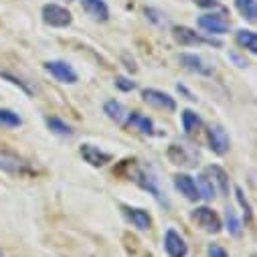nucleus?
Returning <instances> with one entry per match:
<instances>
[{
	"mask_svg": "<svg viewBox=\"0 0 257 257\" xmlns=\"http://www.w3.org/2000/svg\"><path fill=\"white\" fill-rule=\"evenodd\" d=\"M190 219L195 221L199 227H203L207 233H213V235H217L221 231V227H223L219 215L209 207H197L195 211L190 213Z\"/></svg>",
	"mask_w": 257,
	"mask_h": 257,
	"instance_id": "f257e3e1",
	"label": "nucleus"
},
{
	"mask_svg": "<svg viewBox=\"0 0 257 257\" xmlns=\"http://www.w3.org/2000/svg\"><path fill=\"white\" fill-rule=\"evenodd\" d=\"M43 21L45 25L49 27H57V29H63V27H69L73 17L71 13L65 9V7H59V5H45L43 7Z\"/></svg>",
	"mask_w": 257,
	"mask_h": 257,
	"instance_id": "f03ea898",
	"label": "nucleus"
},
{
	"mask_svg": "<svg viewBox=\"0 0 257 257\" xmlns=\"http://www.w3.org/2000/svg\"><path fill=\"white\" fill-rule=\"evenodd\" d=\"M132 180H136L142 188H146L150 195L160 203V205H168V201H166V197L162 195V190H160V186H158V178L150 172V170H144V168H138L136 172H134V178Z\"/></svg>",
	"mask_w": 257,
	"mask_h": 257,
	"instance_id": "7ed1b4c3",
	"label": "nucleus"
},
{
	"mask_svg": "<svg viewBox=\"0 0 257 257\" xmlns=\"http://www.w3.org/2000/svg\"><path fill=\"white\" fill-rule=\"evenodd\" d=\"M45 69H47V73H51L61 83H77L75 69L65 61H49V63H45Z\"/></svg>",
	"mask_w": 257,
	"mask_h": 257,
	"instance_id": "20e7f679",
	"label": "nucleus"
},
{
	"mask_svg": "<svg viewBox=\"0 0 257 257\" xmlns=\"http://www.w3.org/2000/svg\"><path fill=\"white\" fill-rule=\"evenodd\" d=\"M172 35H174V41H176L178 45H182V47H190V45H215V47H221L219 41L201 37V35H197L195 31H190V29H186V27H176V29L172 31Z\"/></svg>",
	"mask_w": 257,
	"mask_h": 257,
	"instance_id": "39448f33",
	"label": "nucleus"
},
{
	"mask_svg": "<svg viewBox=\"0 0 257 257\" xmlns=\"http://www.w3.org/2000/svg\"><path fill=\"white\" fill-rule=\"evenodd\" d=\"M142 97L148 105L152 107H158V109H166V111H176V101L172 95L164 93V91H158V89H144L142 91Z\"/></svg>",
	"mask_w": 257,
	"mask_h": 257,
	"instance_id": "423d86ee",
	"label": "nucleus"
},
{
	"mask_svg": "<svg viewBox=\"0 0 257 257\" xmlns=\"http://www.w3.org/2000/svg\"><path fill=\"white\" fill-rule=\"evenodd\" d=\"M164 249L168 253V257H186L188 253V245L184 241V237L174 231V229H168L166 235H164Z\"/></svg>",
	"mask_w": 257,
	"mask_h": 257,
	"instance_id": "0eeeda50",
	"label": "nucleus"
},
{
	"mask_svg": "<svg viewBox=\"0 0 257 257\" xmlns=\"http://www.w3.org/2000/svg\"><path fill=\"white\" fill-rule=\"evenodd\" d=\"M207 138H209V148H211L215 154L223 156V154L229 152L231 142H229L227 132L223 130L221 125H211V127H209V132H207Z\"/></svg>",
	"mask_w": 257,
	"mask_h": 257,
	"instance_id": "6e6552de",
	"label": "nucleus"
},
{
	"mask_svg": "<svg viewBox=\"0 0 257 257\" xmlns=\"http://www.w3.org/2000/svg\"><path fill=\"white\" fill-rule=\"evenodd\" d=\"M79 154H81V158H83L87 164H91V166H95V168L105 166V164L111 160V154L103 152L101 148H97V146H93V144H83V146L79 148Z\"/></svg>",
	"mask_w": 257,
	"mask_h": 257,
	"instance_id": "1a4fd4ad",
	"label": "nucleus"
},
{
	"mask_svg": "<svg viewBox=\"0 0 257 257\" xmlns=\"http://www.w3.org/2000/svg\"><path fill=\"white\" fill-rule=\"evenodd\" d=\"M197 25L211 35H225L229 31V23L221 15H203V17H199Z\"/></svg>",
	"mask_w": 257,
	"mask_h": 257,
	"instance_id": "9d476101",
	"label": "nucleus"
},
{
	"mask_svg": "<svg viewBox=\"0 0 257 257\" xmlns=\"http://www.w3.org/2000/svg\"><path fill=\"white\" fill-rule=\"evenodd\" d=\"M180 61H182V65H184L188 71H192V73H197V75H205V77L213 75V65L205 63L199 55L184 53V55H180Z\"/></svg>",
	"mask_w": 257,
	"mask_h": 257,
	"instance_id": "9b49d317",
	"label": "nucleus"
},
{
	"mask_svg": "<svg viewBox=\"0 0 257 257\" xmlns=\"http://www.w3.org/2000/svg\"><path fill=\"white\" fill-rule=\"evenodd\" d=\"M0 170L11 172V174H23L29 170V166L23 158H19L13 152H0Z\"/></svg>",
	"mask_w": 257,
	"mask_h": 257,
	"instance_id": "f8f14e48",
	"label": "nucleus"
},
{
	"mask_svg": "<svg viewBox=\"0 0 257 257\" xmlns=\"http://www.w3.org/2000/svg\"><path fill=\"white\" fill-rule=\"evenodd\" d=\"M121 209H123L125 219L130 221L136 229H140V231H148V229H150L152 219H150L148 211H144V209H134V207H125V205H123Z\"/></svg>",
	"mask_w": 257,
	"mask_h": 257,
	"instance_id": "ddd939ff",
	"label": "nucleus"
},
{
	"mask_svg": "<svg viewBox=\"0 0 257 257\" xmlns=\"http://www.w3.org/2000/svg\"><path fill=\"white\" fill-rule=\"evenodd\" d=\"M81 9L93 19V21H99V23H105L109 19V9L103 0H81Z\"/></svg>",
	"mask_w": 257,
	"mask_h": 257,
	"instance_id": "4468645a",
	"label": "nucleus"
},
{
	"mask_svg": "<svg viewBox=\"0 0 257 257\" xmlns=\"http://www.w3.org/2000/svg\"><path fill=\"white\" fill-rule=\"evenodd\" d=\"M174 186H176V190H180V195H184L188 201H197L199 199V190H197V184H195V180H192V176L176 174L174 176Z\"/></svg>",
	"mask_w": 257,
	"mask_h": 257,
	"instance_id": "2eb2a0df",
	"label": "nucleus"
},
{
	"mask_svg": "<svg viewBox=\"0 0 257 257\" xmlns=\"http://www.w3.org/2000/svg\"><path fill=\"white\" fill-rule=\"evenodd\" d=\"M103 111H105V115L111 119V121H115V123H125L127 121V109L119 103V101H115V99H111V101H105V105H103Z\"/></svg>",
	"mask_w": 257,
	"mask_h": 257,
	"instance_id": "dca6fc26",
	"label": "nucleus"
},
{
	"mask_svg": "<svg viewBox=\"0 0 257 257\" xmlns=\"http://www.w3.org/2000/svg\"><path fill=\"white\" fill-rule=\"evenodd\" d=\"M127 125H134L136 130H140L142 134H148V136L154 134V123H152V119H148L146 115L136 113V111L127 115Z\"/></svg>",
	"mask_w": 257,
	"mask_h": 257,
	"instance_id": "f3484780",
	"label": "nucleus"
},
{
	"mask_svg": "<svg viewBox=\"0 0 257 257\" xmlns=\"http://www.w3.org/2000/svg\"><path fill=\"white\" fill-rule=\"evenodd\" d=\"M47 125H49V130L53 134H57V136H73V127L67 121H63L61 117H57V115L47 117Z\"/></svg>",
	"mask_w": 257,
	"mask_h": 257,
	"instance_id": "a211bd4d",
	"label": "nucleus"
},
{
	"mask_svg": "<svg viewBox=\"0 0 257 257\" xmlns=\"http://www.w3.org/2000/svg\"><path fill=\"white\" fill-rule=\"evenodd\" d=\"M205 174L213 176V180L217 182V186H219V190L223 192V195H229V178H227V172L221 166H209L205 170Z\"/></svg>",
	"mask_w": 257,
	"mask_h": 257,
	"instance_id": "6ab92c4d",
	"label": "nucleus"
},
{
	"mask_svg": "<svg viewBox=\"0 0 257 257\" xmlns=\"http://www.w3.org/2000/svg\"><path fill=\"white\" fill-rule=\"evenodd\" d=\"M195 184H197V190H199V197H203L205 201H213L215 199V184L207 174H201Z\"/></svg>",
	"mask_w": 257,
	"mask_h": 257,
	"instance_id": "aec40b11",
	"label": "nucleus"
},
{
	"mask_svg": "<svg viewBox=\"0 0 257 257\" xmlns=\"http://www.w3.org/2000/svg\"><path fill=\"white\" fill-rule=\"evenodd\" d=\"M201 125H203V119L199 117V113L190 111V109L182 111V130H184V134H192L195 130H199Z\"/></svg>",
	"mask_w": 257,
	"mask_h": 257,
	"instance_id": "412c9836",
	"label": "nucleus"
},
{
	"mask_svg": "<svg viewBox=\"0 0 257 257\" xmlns=\"http://www.w3.org/2000/svg\"><path fill=\"white\" fill-rule=\"evenodd\" d=\"M235 7L241 13L243 19H247L249 23L257 21V7H255V0H235Z\"/></svg>",
	"mask_w": 257,
	"mask_h": 257,
	"instance_id": "4be33fe9",
	"label": "nucleus"
},
{
	"mask_svg": "<svg viewBox=\"0 0 257 257\" xmlns=\"http://www.w3.org/2000/svg\"><path fill=\"white\" fill-rule=\"evenodd\" d=\"M237 43L243 47V49H247L249 53H257V35H255V31H239L237 33Z\"/></svg>",
	"mask_w": 257,
	"mask_h": 257,
	"instance_id": "5701e85b",
	"label": "nucleus"
},
{
	"mask_svg": "<svg viewBox=\"0 0 257 257\" xmlns=\"http://www.w3.org/2000/svg\"><path fill=\"white\" fill-rule=\"evenodd\" d=\"M225 219H227V229H229V233H231L233 237H241V233H243V225H241V221H239V217L235 215L233 209H227Z\"/></svg>",
	"mask_w": 257,
	"mask_h": 257,
	"instance_id": "b1692460",
	"label": "nucleus"
},
{
	"mask_svg": "<svg viewBox=\"0 0 257 257\" xmlns=\"http://www.w3.org/2000/svg\"><path fill=\"white\" fill-rule=\"evenodd\" d=\"M23 123L21 115L15 113L13 109H0V125L3 127H19Z\"/></svg>",
	"mask_w": 257,
	"mask_h": 257,
	"instance_id": "393cba45",
	"label": "nucleus"
},
{
	"mask_svg": "<svg viewBox=\"0 0 257 257\" xmlns=\"http://www.w3.org/2000/svg\"><path fill=\"white\" fill-rule=\"evenodd\" d=\"M235 197H237V201H239V205H241V207L245 209V215H247V221H249V219L253 217V211H251V205H249V201L245 199V195H243V190H241L239 186L235 188Z\"/></svg>",
	"mask_w": 257,
	"mask_h": 257,
	"instance_id": "a878e982",
	"label": "nucleus"
},
{
	"mask_svg": "<svg viewBox=\"0 0 257 257\" xmlns=\"http://www.w3.org/2000/svg\"><path fill=\"white\" fill-rule=\"evenodd\" d=\"M115 85L121 89V91H132V89H136V83L132 81V79H127V77H115Z\"/></svg>",
	"mask_w": 257,
	"mask_h": 257,
	"instance_id": "bb28decb",
	"label": "nucleus"
},
{
	"mask_svg": "<svg viewBox=\"0 0 257 257\" xmlns=\"http://www.w3.org/2000/svg\"><path fill=\"white\" fill-rule=\"evenodd\" d=\"M209 257H229V253L221 245H209Z\"/></svg>",
	"mask_w": 257,
	"mask_h": 257,
	"instance_id": "cd10ccee",
	"label": "nucleus"
},
{
	"mask_svg": "<svg viewBox=\"0 0 257 257\" xmlns=\"http://www.w3.org/2000/svg\"><path fill=\"white\" fill-rule=\"evenodd\" d=\"M195 3H199L201 7H219L217 0H195Z\"/></svg>",
	"mask_w": 257,
	"mask_h": 257,
	"instance_id": "c85d7f7f",
	"label": "nucleus"
},
{
	"mask_svg": "<svg viewBox=\"0 0 257 257\" xmlns=\"http://www.w3.org/2000/svg\"><path fill=\"white\" fill-rule=\"evenodd\" d=\"M67 3H69V0H67Z\"/></svg>",
	"mask_w": 257,
	"mask_h": 257,
	"instance_id": "c756f323",
	"label": "nucleus"
}]
</instances>
